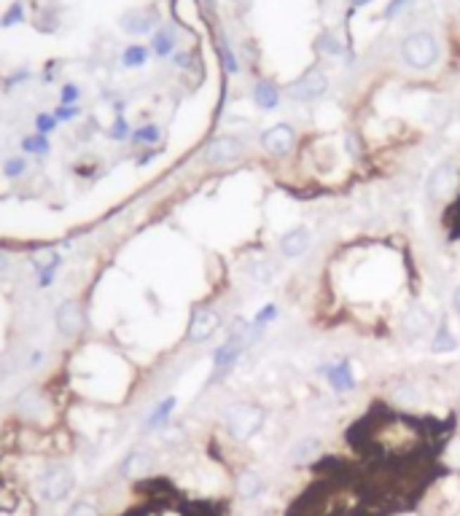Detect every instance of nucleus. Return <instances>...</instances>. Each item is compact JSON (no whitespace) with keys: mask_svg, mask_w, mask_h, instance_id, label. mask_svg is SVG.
Instances as JSON below:
<instances>
[{"mask_svg":"<svg viewBox=\"0 0 460 516\" xmlns=\"http://www.w3.org/2000/svg\"><path fill=\"white\" fill-rule=\"evenodd\" d=\"M264 420H267V411L261 409L259 404H237V406H231L226 411L224 425H226L231 439L248 441L259 433Z\"/></svg>","mask_w":460,"mask_h":516,"instance_id":"1","label":"nucleus"},{"mask_svg":"<svg viewBox=\"0 0 460 516\" xmlns=\"http://www.w3.org/2000/svg\"><path fill=\"white\" fill-rule=\"evenodd\" d=\"M401 57L414 70H428L433 62L439 60V46L430 32H412L401 44Z\"/></svg>","mask_w":460,"mask_h":516,"instance_id":"2","label":"nucleus"},{"mask_svg":"<svg viewBox=\"0 0 460 516\" xmlns=\"http://www.w3.org/2000/svg\"><path fill=\"white\" fill-rule=\"evenodd\" d=\"M76 486V476L70 465H51L41 479V498L49 503L65 501Z\"/></svg>","mask_w":460,"mask_h":516,"instance_id":"3","label":"nucleus"},{"mask_svg":"<svg viewBox=\"0 0 460 516\" xmlns=\"http://www.w3.org/2000/svg\"><path fill=\"white\" fill-rule=\"evenodd\" d=\"M54 325L65 339H73L84 328V304L78 299H62L54 309Z\"/></svg>","mask_w":460,"mask_h":516,"instance_id":"4","label":"nucleus"},{"mask_svg":"<svg viewBox=\"0 0 460 516\" xmlns=\"http://www.w3.org/2000/svg\"><path fill=\"white\" fill-rule=\"evenodd\" d=\"M240 153H243V143L237 140V137L231 135H224V137H215L213 143L205 148V162L207 165H213V167H224V165H231V162H237L240 159Z\"/></svg>","mask_w":460,"mask_h":516,"instance_id":"5","label":"nucleus"},{"mask_svg":"<svg viewBox=\"0 0 460 516\" xmlns=\"http://www.w3.org/2000/svg\"><path fill=\"white\" fill-rule=\"evenodd\" d=\"M328 89V81H326V73L318 70V67H312V70H307L305 76L299 78V81H293L291 86H288V94H291L293 100H318L323 91Z\"/></svg>","mask_w":460,"mask_h":516,"instance_id":"6","label":"nucleus"},{"mask_svg":"<svg viewBox=\"0 0 460 516\" xmlns=\"http://www.w3.org/2000/svg\"><path fill=\"white\" fill-rule=\"evenodd\" d=\"M243 349H245V334H231L221 347L215 349L213 355V380L215 377H221V374H226L231 366L237 363V358L243 355Z\"/></svg>","mask_w":460,"mask_h":516,"instance_id":"7","label":"nucleus"},{"mask_svg":"<svg viewBox=\"0 0 460 516\" xmlns=\"http://www.w3.org/2000/svg\"><path fill=\"white\" fill-rule=\"evenodd\" d=\"M221 328V315L213 312V309H197L191 320H189V342H205V339H210Z\"/></svg>","mask_w":460,"mask_h":516,"instance_id":"8","label":"nucleus"},{"mask_svg":"<svg viewBox=\"0 0 460 516\" xmlns=\"http://www.w3.org/2000/svg\"><path fill=\"white\" fill-rule=\"evenodd\" d=\"M293 129L288 124H275V127H269L264 135H261V146H264V151L272 153V156H286V153L291 151L293 146Z\"/></svg>","mask_w":460,"mask_h":516,"instance_id":"9","label":"nucleus"},{"mask_svg":"<svg viewBox=\"0 0 460 516\" xmlns=\"http://www.w3.org/2000/svg\"><path fill=\"white\" fill-rule=\"evenodd\" d=\"M309 245H312L309 228H293V231L280 237V253L286 258H299L309 250Z\"/></svg>","mask_w":460,"mask_h":516,"instance_id":"10","label":"nucleus"},{"mask_svg":"<svg viewBox=\"0 0 460 516\" xmlns=\"http://www.w3.org/2000/svg\"><path fill=\"white\" fill-rule=\"evenodd\" d=\"M151 465H153V457L148 452H143V449H135V452H129V455L124 457L122 473L127 479H140V476H146V473L151 471Z\"/></svg>","mask_w":460,"mask_h":516,"instance_id":"11","label":"nucleus"},{"mask_svg":"<svg viewBox=\"0 0 460 516\" xmlns=\"http://www.w3.org/2000/svg\"><path fill=\"white\" fill-rule=\"evenodd\" d=\"M318 449H321V441L318 439H302L291 446L288 460H291L293 465H305V463H309L312 457L318 455Z\"/></svg>","mask_w":460,"mask_h":516,"instance_id":"12","label":"nucleus"},{"mask_svg":"<svg viewBox=\"0 0 460 516\" xmlns=\"http://www.w3.org/2000/svg\"><path fill=\"white\" fill-rule=\"evenodd\" d=\"M253 100H256V105L264 108V110H272V108L280 103V91H277L275 84H269V81H261L259 86L253 89Z\"/></svg>","mask_w":460,"mask_h":516,"instance_id":"13","label":"nucleus"},{"mask_svg":"<svg viewBox=\"0 0 460 516\" xmlns=\"http://www.w3.org/2000/svg\"><path fill=\"white\" fill-rule=\"evenodd\" d=\"M328 380H331V387H334V390H350V387L355 385L350 363L331 366V368H328Z\"/></svg>","mask_w":460,"mask_h":516,"instance_id":"14","label":"nucleus"},{"mask_svg":"<svg viewBox=\"0 0 460 516\" xmlns=\"http://www.w3.org/2000/svg\"><path fill=\"white\" fill-rule=\"evenodd\" d=\"M261 489H264V482H261L259 473L243 471L237 476V492H240L243 498H256Z\"/></svg>","mask_w":460,"mask_h":516,"instance_id":"15","label":"nucleus"},{"mask_svg":"<svg viewBox=\"0 0 460 516\" xmlns=\"http://www.w3.org/2000/svg\"><path fill=\"white\" fill-rule=\"evenodd\" d=\"M458 347V342H455V336H452V331H449V323L447 320H442L439 323V331H436V336H433V352H439V355H445V352H452V349Z\"/></svg>","mask_w":460,"mask_h":516,"instance_id":"16","label":"nucleus"},{"mask_svg":"<svg viewBox=\"0 0 460 516\" xmlns=\"http://www.w3.org/2000/svg\"><path fill=\"white\" fill-rule=\"evenodd\" d=\"M122 27L127 32H132V35H143V32H148L153 27V19L148 14H140V11H132V14H127L122 19Z\"/></svg>","mask_w":460,"mask_h":516,"instance_id":"17","label":"nucleus"},{"mask_svg":"<svg viewBox=\"0 0 460 516\" xmlns=\"http://www.w3.org/2000/svg\"><path fill=\"white\" fill-rule=\"evenodd\" d=\"M151 49L153 54H159V57H170L172 54V49H175V35H172V30H159L156 35L151 38Z\"/></svg>","mask_w":460,"mask_h":516,"instance_id":"18","label":"nucleus"},{"mask_svg":"<svg viewBox=\"0 0 460 516\" xmlns=\"http://www.w3.org/2000/svg\"><path fill=\"white\" fill-rule=\"evenodd\" d=\"M146 60H148V49L140 44H132L127 46L122 51V65L124 67H140V65H146Z\"/></svg>","mask_w":460,"mask_h":516,"instance_id":"19","label":"nucleus"},{"mask_svg":"<svg viewBox=\"0 0 460 516\" xmlns=\"http://www.w3.org/2000/svg\"><path fill=\"white\" fill-rule=\"evenodd\" d=\"M22 151L25 153H35V156H46L49 151H51V143H49L46 135H27L25 140H22Z\"/></svg>","mask_w":460,"mask_h":516,"instance_id":"20","label":"nucleus"},{"mask_svg":"<svg viewBox=\"0 0 460 516\" xmlns=\"http://www.w3.org/2000/svg\"><path fill=\"white\" fill-rule=\"evenodd\" d=\"M449 181H452V167H449V165L436 167V169H433V175H430V181H428L430 194H442V191H447Z\"/></svg>","mask_w":460,"mask_h":516,"instance_id":"21","label":"nucleus"},{"mask_svg":"<svg viewBox=\"0 0 460 516\" xmlns=\"http://www.w3.org/2000/svg\"><path fill=\"white\" fill-rule=\"evenodd\" d=\"M172 409H175V398H165V401H162V404H159V406H156V409L148 414L146 427H159L170 417V411H172Z\"/></svg>","mask_w":460,"mask_h":516,"instance_id":"22","label":"nucleus"},{"mask_svg":"<svg viewBox=\"0 0 460 516\" xmlns=\"http://www.w3.org/2000/svg\"><path fill=\"white\" fill-rule=\"evenodd\" d=\"M159 137H162V129H159L156 124H143L140 129L132 132V140H135L138 146H153Z\"/></svg>","mask_w":460,"mask_h":516,"instance_id":"23","label":"nucleus"},{"mask_svg":"<svg viewBox=\"0 0 460 516\" xmlns=\"http://www.w3.org/2000/svg\"><path fill=\"white\" fill-rule=\"evenodd\" d=\"M25 172H27V159H22V156H11L3 162V178H8V181L22 178Z\"/></svg>","mask_w":460,"mask_h":516,"instance_id":"24","label":"nucleus"},{"mask_svg":"<svg viewBox=\"0 0 460 516\" xmlns=\"http://www.w3.org/2000/svg\"><path fill=\"white\" fill-rule=\"evenodd\" d=\"M248 274H250L256 283H269L272 274H275V266L267 264V261H250V264H248Z\"/></svg>","mask_w":460,"mask_h":516,"instance_id":"25","label":"nucleus"},{"mask_svg":"<svg viewBox=\"0 0 460 516\" xmlns=\"http://www.w3.org/2000/svg\"><path fill=\"white\" fill-rule=\"evenodd\" d=\"M428 312L423 309V307H412V312H409V318H407V328L409 331H417V334H423L426 328H428Z\"/></svg>","mask_w":460,"mask_h":516,"instance_id":"26","label":"nucleus"},{"mask_svg":"<svg viewBox=\"0 0 460 516\" xmlns=\"http://www.w3.org/2000/svg\"><path fill=\"white\" fill-rule=\"evenodd\" d=\"M35 132H38V135H51V132H54V129H57V116H54V113H38V116H35Z\"/></svg>","mask_w":460,"mask_h":516,"instance_id":"27","label":"nucleus"},{"mask_svg":"<svg viewBox=\"0 0 460 516\" xmlns=\"http://www.w3.org/2000/svg\"><path fill=\"white\" fill-rule=\"evenodd\" d=\"M22 19H25V6L16 0V3H11V8L3 14V19H0V27H11V25L22 22Z\"/></svg>","mask_w":460,"mask_h":516,"instance_id":"28","label":"nucleus"},{"mask_svg":"<svg viewBox=\"0 0 460 516\" xmlns=\"http://www.w3.org/2000/svg\"><path fill=\"white\" fill-rule=\"evenodd\" d=\"M393 401H396V404H404V406H409V404L417 401V395H414V390L407 385V382H401L399 387L393 390Z\"/></svg>","mask_w":460,"mask_h":516,"instance_id":"29","label":"nucleus"},{"mask_svg":"<svg viewBox=\"0 0 460 516\" xmlns=\"http://www.w3.org/2000/svg\"><path fill=\"white\" fill-rule=\"evenodd\" d=\"M108 135L113 137V140H127V137H132V129H129V122L124 119V116H119L116 122H113V127H110V132Z\"/></svg>","mask_w":460,"mask_h":516,"instance_id":"30","label":"nucleus"},{"mask_svg":"<svg viewBox=\"0 0 460 516\" xmlns=\"http://www.w3.org/2000/svg\"><path fill=\"white\" fill-rule=\"evenodd\" d=\"M78 97H81V91L76 84H65L60 89V105H76Z\"/></svg>","mask_w":460,"mask_h":516,"instance_id":"31","label":"nucleus"},{"mask_svg":"<svg viewBox=\"0 0 460 516\" xmlns=\"http://www.w3.org/2000/svg\"><path fill=\"white\" fill-rule=\"evenodd\" d=\"M78 113H81V108L78 105H60L54 110L57 122H73V119H78Z\"/></svg>","mask_w":460,"mask_h":516,"instance_id":"32","label":"nucleus"},{"mask_svg":"<svg viewBox=\"0 0 460 516\" xmlns=\"http://www.w3.org/2000/svg\"><path fill=\"white\" fill-rule=\"evenodd\" d=\"M275 315H277V307H275V304L264 307V309H261L259 315H256V320H253V331H259L261 325H264V323H269V320L275 318Z\"/></svg>","mask_w":460,"mask_h":516,"instance_id":"33","label":"nucleus"},{"mask_svg":"<svg viewBox=\"0 0 460 516\" xmlns=\"http://www.w3.org/2000/svg\"><path fill=\"white\" fill-rule=\"evenodd\" d=\"M65 516H100V514H97V508H94L92 503H76Z\"/></svg>","mask_w":460,"mask_h":516,"instance_id":"34","label":"nucleus"},{"mask_svg":"<svg viewBox=\"0 0 460 516\" xmlns=\"http://www.w3.org/2000/svg\"><path fill=\"white\" fill-rule=\"evenodd\" d=\"M321 49L326 54H342V44H339L334 35H323L321 38Z\"/></svg>","mask_w":460,"mask_h":516,"instance_id":"35","label":"nucleus"},{"mask_svg":"<svg viewBox=\"0 0 460 516\" xmlns=\"http://www.w3.org/2000/svg\"><path fill=\"white\" fill-rule=\"evenodd\" d=\"M221 57H224L226 70H229V73H237V60H234V54H231V49L226 41H221Z\"/></svg>","mask_w":460,"mask_h":516,"instance_id":"36","label":"nucleus"},{"mask_svg":"<svg viewBox=\"0 0 460 516\" xmlns=\"http://www.w3.org/2000/svg\"><path fill=\"white\" fill-rule=\"evenodd\" d=\"M449 460H452V465H458L460 468V439L452 441V446H449Z\"/></svg>","mask_w":460,"mask_h":516,"instance_id":"37","label":"nucleus"},{"mask_svg":"<svg viewBox=\"0 0 460 516\" xmlns=\"http://www.w3.org/2000/svg\"><path fill=\"white\" fill-rule=\"evenodd\" d=\"M404 3H407V0H393V3H390V6H388V11H385V16H393V14H399L401 8H404Z\"/></svg>","mask_w":460,"mask_h":516,"instance_id":"38","label":"nucleus"},{"mask_svg":"<svg viewBox=\"0 0 460 516\" xmlns=\"http://www.w3.org/2000/svg\"><path fill=\"white\" fill-rule=\"evenodd\" d=\"M44 358H46V352H32L30 368H35V366H38V363H44Z\"/></svg>","mask_w":460,"mask_h":516,"instance_id":"39","label":"nucleus"},{"mask_svg":"<svg viewBox=\"0 0 460 516\" xmlns=\"http://www.w3.org/2000/svg\"><path fill=\"white\" fill-rule=\"evenodd\" d=\"M8 266H11V258H8V256H6V253H3V250H0V274L6 272Z\"/></svg>","mask_w":460,"mask_h":516,"instance_id":"40","label":"nucleus"},{"mask_svg":"<svg viewBox=\"0 0 460 516\" xmlns=\"http://www.w3.org/2000/svg\"><path fill=\"white\" fill-rule=\"evenodd\" d=\"M452 302H455V309H458V312H460V288L455 290V299H452Z\"/></svg>","mask_w":460,"mask_h":516,"instance_id":"41","label":"nucleus"},{"mask_svg":"<svg viewBox=\"0 0 460 516\" xmlns=\"http://www.w3.org/2000/svg\"><path fill=\"white\" fill-rule=\"evenodd\" d=\"M364 3H369V0H353V6H364Z\"/></svg>","mask_w":460,"mask_h":516,"instance_id":"42","label":"nucleus"}]
</instances>
